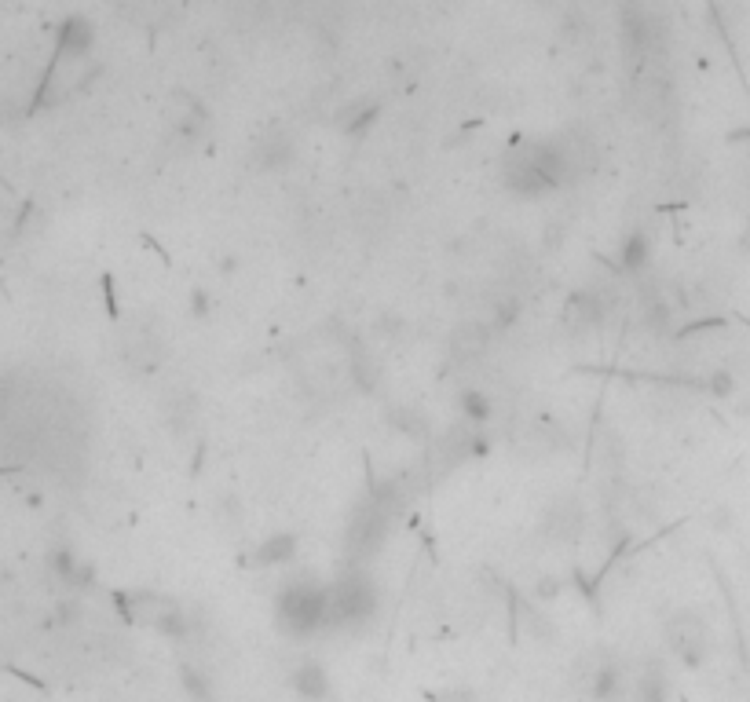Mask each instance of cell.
<instances>
[{"label":"cell","instance_id":"9a60e30c","mask_svg":"<svg viewBox=\"0 0 750 702\" xmlns=\"http://www.w3.org/2000/svg\"><path fill=\"white\" fill-rule=\"evenodd\" d=\"M637 308H641V322L652 333H670V322H674V311H670V297L655 282H644L637 289Z\"/></svg>","mask_w":750,"mask_h":702},{"label":"cell","instance_id":"cb8c5ba5","mask_svg":"<svg viewBox=\"0 0 750 702\" xmlns=\"http://www.w3.org/2000/svg\"><path fill=\"white\" fill-rule=\"evenodd\" d=\"M180 688L191 695L194 702H213L216 699V688H213V673L194 666V662H180Z\"/></svg>","mask_w":750,"mask_h":702},{"label":"cell","instance_id":"4fadbf2b","mask_svg":"<svg viewBox=\"0 0 750 702\" xmlns=\"http://www.w3.org/2000/svg\"><path fill=\"white\" fill-rule=\"evenodd\" d=\"M290 161H293L290 132H282V128H268V132L257 139V147H253V169L279 172V169H286Z\"/></svg>","mask_w":750,"mask_h":702},{"label":"cell","instance_id":"603a6c76","mask_svg":"<svg viewBox=\"0 0 750 702\" xmlns=\"http://www.w3.org/2000/svg\"><path fill=\"white\" fill-rule=\"evenodd\" d=\"M509 607H513L516 622H520V626H524L535 640H553V637H557V626H553V622H549L538 607H531L527 600H520V593L509 596Z\"/></svg>","mask_w":750,"mask_h":702},{"label":"cell","instance_id":"8992f818","mask_svg":"<svg viewBox=\"0 0 750 702\" xmlns=\"http://www.w3.org/2000/svg\"><path fill=\"white\" fill-rule=\"evenodd\" d=\"M502 183L516 194V198H527V202L546 198V194L557 191V187L546 180V172L538 169L535 143H520V147H513L509 154H505L502 158Z\"/></svg>","mask_w":750,"mask_h":702},{"label":"cell","instance_id":"e0dca14e","mask_svg":"<svg viewBox=\"0 0 750 702\" xmlns=\"http://www.w3.org/2000/svg\"><path fill=\"white\" fill-rule=\"evenodd\" d=\"M348 377H352V384L359 388V392L374 395L377 388H381V377H385V370H381L377 355H370L366 348H352V351H348Z\"/></svg>","mask_w":750,"mask_h":702},{"label":"cell","instance_id":"52a82bcc","mask_svg":"<svg viewBox=\"0 0 750 702\" xmlns=\"http://www.w3.org/2000/svg\"><path fill=\"white\" fill-rule=\"evenodd\" d=\"M615 308V289H575L568 300H564V311H560V322L568 326V330L582 333V330H593V326H600V322L608 319V311Z\"/></svg>","mask_w":750,"mask_h":702},{"label":"cell","instance_id":"2e32d148","mask_svg":"<svg viewBox=\"0 0 750 702\" xmlns=\"http://www.w3.org/2000/svg\"><path fill=\"white\" fill-rule=\"evenodd\" d=\"M297 549H300L297 534H290V531L268 534V538L253 549V564L257 567H286L297 560Z\"/></svg>","mask_w":750,"mask_h":702},{"label":"cell","instance_id":"ba28073f","mask_svg":"<svg viewBox=\"0 0 750 702\" xmlns=\"http://www.w3.org/2000/svg\"><path fill=\"white\" fill-rule=\"evenodd\" d=\"M205 128H209V114L194 96L176 92L169 103V143L180 150H191L202 143Z\"/></svg>","mask_w":750,"mask_h":702},{"label":"cell","instance_id":"9c48e42d","mask_svg":"<svg viewBox=\"0 0 750 702\" xmlns=\"http://www.w3.org/2000/svg\"><path fill=\"white\" fill-rule=\"evenodd\" d=\"M121 355H125L132 373H158L161 362H165V341H161V333L154 330V326L140 322V326H132V330L125 333Z\"/></svg>","mask_w":750,"mask_h":702},{"label":"cell","instance_id":"ffe728a7","mask_svg":"<svg viewBox=\"0 0 750 702\" xmlns=\"http://www.w3.org/2000/svg\"><path fill=\"white\" fill-rule=\"evenodd\" d=\"M458 410H461V421L465 425H476V428H487L494 421V399L483 388L469 384L458 392Z\"/></svg>","mask_w":750,"mask_h":702},{"label":"cell","instance_id":"4316f807","mask_svg":"<svg viewBox=\"0 0 750 702\" xmlns=\"http://www.w3.org/2000/svg\"><path fill=\"white\" fill-rule=\"evenodd\" d=\"M429 702H480V695L465 688V684H454V688H440V692H429Z\"/></svg>","mask_w":750,"mask_h":702},{"label":"cell","instance_id":"d4e9b609","mask_svg":"<svg viewBox=\"0 0 750 702\" xmlns=\"http://www.w3.org/2000/svg\"><path fill=\"white\" fill-rule=\"evenodd\" d=\"M377 114H381V107H377L374 99H359V103H352V107L341 110L337 125H341L344 136H363L366 128L377 121Z\"/></svg>","mask_w":750,"mask_h":702},{"label":"cell","instance_id":"d6986e66","mask_svg":"<svg viewBox=\"0 0 750 702\" xmlns=\"http://www.w3.org/2000/svg\"><path fill=\"white\" fill-rule=\"evenodd\" d=\"M388 425L396 428L399 436L414 439V443H425L432 436V421L421 406H392L388 410Z\"/></svg>","mask_w":750,"mask_h":702},{"label":"cell","instance_id":"484cf974","mask_svg":"<svg viewBox=\"0 0 750 702\" xmlns=\"http://www.w3.org/2000/svg\"><path fill=\"white\" fill-rule=\"evenodd\" d=\"M520 311H524V300L516 297V293H498V297L491 300V330H509V326H516Z\"/></svg>","mask_w":750,"mask_h":702},{"label":"cell","instance_id":"3957f363","mask_svg":"<svg viewBox=\"0 0 750 702\" xmlns=\"http://www.w3.org/2000/svg\"><path fill=\"white\" fill-rule=\"evenodd\" d=\"M114 604H118L125 622H132V626H147L169 640H187L194 629H198L191 611H187L176 596L158 593V589H129V593H114Z\"/></svg>","mask_w":750,"mask_h":702},{"label":"cell","instance_id":"7a4b0ae2","mask_svg":"<svg viewBox=\"0 0 750 702\" xmlns=\"http://www.w3.org/2000/svg\"><path fill=\"white\" fill-rule=\"evenodd\" d=\"M275 622L293 640L330 633V585L286 582L275 596Z\"/></svg>","mask_w":750,"mask_h":702},{"label":"cell","instance_id":"7402d4cb","mask_svg":"<svg viewBox=\"0 0 750 702\" xmlns=\"http://www.w3.org/2000/svg\"><path fill=\"white\" fill-rule=\"evenodd\" d=\"M619 264H622V271H630V275H641L644 267L652 264V238H648V231H630L622 238Z\"/></svg>","mask_w":750,"mask_h":702},{"label":"cell","instance_id":"277c9868","mask_svg":"<svg viewBox=\"0 0 750 702\" xmlns=\"http://www.w3.org/2000/svg\"><path fill=\"white\" fill-rule=\"evenodd\" d=\"M377 607H381L377 578L366 567L348 564L330 582V633L333 629L359 633V629H366L377 618Z\"/></svg>","mask_w":750,"mask_h":702},{"label":"cell","instance_id":"5b68a950","mask_svg":"<svg viewBox=\"0 0 750 702\" xmlns=\"http://www.w3.org/2000/svg\"><path fill=\"white\" fill-rule=\"evenodd\" d=\"M663 637H666V648L674 655L681 666L688 670H699L710 655V629L707 622L696 615V611H674L666 618L663 626Z\"/></svg>","mask_w":750,"mask_h":702},{"label":"cell","instance_id":"44dd1931","mask_svg":"<svg viewBox=\"0 0 750 702\" xmlns=\"http://www.w3.org/2000/svg\"><path fill=\"white\" fill-rule=\"evenodd\" d=\"M633 702H670V677L663 673L659 662H648V666L637 673Z\"/></svg>","mask_w":750,"mask_h":702},{"label":"cell","instance_id":"30bf717a","mask_svg":"<svg viewBox=\"0 0 750 702\" xmlns=\"http://www.w3.org/2000/svg\"><path fill=\"white\" fill-rule=\"evenodd\" d=\"M92 44H96V30H92V22L81 19V15H70V19L59 26L52 63H81V59H88Z\"/></svg>","mask_w":750,"mask_h":702},{"label":"cell","instance_id":"6da1fadb","mask_svg":"<svg viewBox=\"0 0 750 702\" xmlns=\"http://www.w3.org/2000/svg\"><path fill=\"white\" fill-rule=\"evenodd\" d=\"M407 490L399 479H381L370 494H366L359 505L348 516V527H344V556L352 567H366L377 556V549L385 545L392 523L403 516L407 509Z\"/></svg>","mask_w":750,"mask_h":702},{"label":"cell","instance_id":"ac0fdd59","mask_svg":"<svg viewBox=\"0 0 750 702\" xmlns=\"http://www.w3.org/2000/svg\"><path fill=\"white\" fill-rule=\"evenodd\" d=\"M194 421H198V399L187 388H176V392L165 399V425H169L172 436H183L191 432Z\"/></svg>","mask_w":750,"mask_h":702},{"label":"cell","instance_id":"83f0119b","mask_svg":"<svg viewBox=\"0 0 750 702\" xmlns=\"http://www.w3.org/2000/svg\"><path fill=\"white\" fill-rule=\"evenodd\" d=\"M209 308H213V304H209V293H205V289H194V293H191V315H194V319H209Z\"/></svg>","mask_w":750,"mask_h":702},{"label":"cell","instance_id":"8fae6325","mask_svg":"<svg viewBox=\"0 0 750 702\" xmlns=\"http://www.w3.org/2000/svg\"><path fill=\"white\" fill-rule=\"evenodd\" d=\"M582 523H586V512L575 498H560L549 505L546 520H542V531L553 538V542H575L582 534Z\"/></svg>","mask_w":750,"mask_h":702},{"label":"cell","instance_id":"5bb4252c","mask_svg":"<svg viewBox=\"0 0 750 702\" xmlns=\"http://www.w3.org/2000/svg\"><path fill=\"white\" fill-rule=\"evenodd\" d=\"M290 688H293V695L304 702H326L333 695L330 673H326L322 662H300V666H293Z\"/></svg>","mask_w":750,"mask_h":702},{"label":"cell","instance_id":"7c38bea8","mask_svg":"<svg viewBox=\"0 0 750 702\" xmlns=\"http://www.w3.org/2000/svg\"><path fill=\"white\" fill-rule=\"evenodd\" d=\"M586 688H590L593 702H622V695H626V670H622V662L604 655L590 670V677H586Z\"/></svg>","mask_w":750,"mask_h":702}]
</instances>
